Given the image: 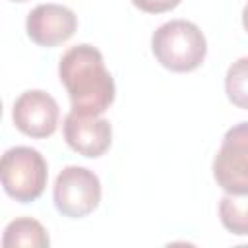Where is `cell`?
Instances as JSON below:
<instances>
[{
  "label": "cell",
  "instance_id": "6da1fadb",
  "mask_svg": "<svg viewBox=\"0 0 248 248\" xmlns=\"http://www.w3.org/2000/svg\"><path fill=\"white\" fill-rule=\"evenodd\" d=\"M58 76L68 91L72 110L101 116L114 101V79L101 50L91 45L70 46L58 64Z\"/></svg>",
  "mask_w": 248,
  "mask_h": 248
},
{
  "label": "cell",
  "instance_id": "7a4b0ae2",
  "mask_svg": "<svg viewBox=\"0 0 248 248\" xmlns=\"http://www.w3.org/2000/svg\"><path fill=\"white\" fill-rule=\"evenodd\" d=\"M151 50L157 62L170 72H192L202 66L207 43L202 29L186 19H170L155 29Z\"/></svg>",
  "mask_w": 248,
  "mask_h": 248
},
{
  "label": "cell",
  "instance_id": "3957f363",
  "mask_svg": "<svg viewBox=\"0 0 248 248\" xmlns=\"http://www.w3.org/2000/svg\"><path fill=\"white\" fill-rule=\"evenodd\" d=\"M0 174L6 194L16 202L29 203L45 192L48 169L45 157L37 149L16 145L2 155Z\"/></svg>",
  "mask_w": 248,
  "mask_h": 248
},
{
  "label": "cell",
  "instance_id": "277c9868",
  "mask_svg": "<svg viewBox=\"0 0 248 248\" xmlns=\"http://www.w3.org/2000/svg\"><path fill=\"white\" fill-rule=\"evenodd\" d=\"M52 198L58 213L70 219H81L97 209L101 202L99 176L85 167L70 165L56 176Z\"/></svg>",
  "mask_w": 248,
  "mask_h": 248
},
{
  "label": "cell",
  "instance_id": "5b68a950",
  "mask_svg": "<svg viewBox=\"0 0 248 248\" xmlns=\"http://www.w3.org/2000/svg\"><path fill=\"white\" fill-rule=\"evenodd\" d=\"M213 178L227 194H248V122L225 132L213 159Z\"/></svg>",
  "mask_w": 248,
  "mask_h": 248
},
{
  "label": "cell",
  "instance_id": "8992f818",
  "mask_svg": "<svg viewBox=\"0 0 248 248\" xmlns=\"http://www.w3.org/2000/svg\"><path fill=\"white\" fill-rule=\"evenodd\" d=\"M58 103L52 95L41 89L21 93L12 108L16 128L29 138H48L58 126Z\"/></svg>",
  "mask_w": 248,
  "mask_h": 248
},
{
  "label": "cell",
  "instance_id": "52a82bcc",
  "mask_svg": "<svg viewBox=\"0 0 248 248\" xmlns=\"http://www.w3.org/2000/svg\"><path fill=\"white\" fill-rule=\"evenodd\" d=\"M25 29L39 46H56L76 33L78 17L62 4H39L27 14Z\"/></svg>",
  "mask_w": 248,
  "mask_h": 248
},
{
  "label": "cell",
  "instance_id": "ba28073f",
  "mask_svg": "<svg viewBox=\"0 0 248 248\" xmlns=\"http://www.w3.org/2000/svg\"><path fill=\"white\" fill-rule=\"evenodd\" d=\"M66 143L83 157H101L112 141V128L107 118L70 110L64 118Z\"/></svg>",
  "mask_w": 248,
  "mask_h": 248
},
{
  "label": "cell",
  "instance_id": "9c48e42d",
  "mask_svg": "<svg viewBox=\"0 0 248 248\" xmlns=\"http://www.w3.org/2000/svg\"><path fill=\"white\" fill-rule=\"evenodd\" d=\"M50 244L46 229L31 219V217H17L8 223L2 236L4 248H45Z\"/></svg>",
  "mask_w": 248,
  "mask_h": 248
},
{
  "label": "cell",
  "instance_id": "30bf717a",
  "mask_svg": "<svg viewBox=\"0 0 248 248\" xmlns=\"http://www.w3.org/2000/svg\"><path fill=\"white\" fill-rule=\"evenodd\" d=\"M219 219L229 232L248 236V194H225L219 202Z\"/></svg>",
  "mask_w": 248,
  "mask_h": 248
},
{
  "label": "cell",
  "instance_id": "8fae6325",
  "mask_svg": "<svg viewBox=\"0 0 248 248\" xmlns=\"http://www.w3.org/2000/svg\"><path fill=\"white\" fill-rule=\"evenodd\" d=\"M225 91L234 107L248 110V56H242L229 66L225 76Z\"/></svg>",
  "mask_w": 248,
  "mask_h": 248
},
{
  "label": "cell",
  "instance_id": "7c38bea8",
  "mask_svg": "<svg viewBox=\"0 0 248 248\" xmlns=\"http://www.w3.org/2000/svg\"><path fill=\"white\" fill-rule=\"evenodd\" d=\"M132 4L145 14H163L174 10L180 0H132Z\"/></svg>",
  "mask_w": 248,
  "mask_h": 248
},
{
  "label": "cell",
  "instance_id": "4fadbf2b",
  "mask_svg": "<svg viewBox=\"0 0 248 248\" xmlns=\"http://www.w3.org/2000/svg\"><path fill=\"white\" fill-rule=\"evenodd\" d=\"M242 25H244V29L248 31V4H246L244 10H242Z\"/></svg>",
  "mask_w": 248,
  "mask_h": 248
},
{
  "label": "cell",
  "instance_id": "5bb4252c",
  "mask_svg": "<svg viewBox=\"0 0 248 248\" xmlns=\"http://www.w3.org/2000/svg\"><path fill=\"white\" fill-rule=\"evenodd\" d=\"M12 2H27V0H12Z\"/></svg>",
  "mask_w": 248,
  "mask_h": 248
}]
</instances>
